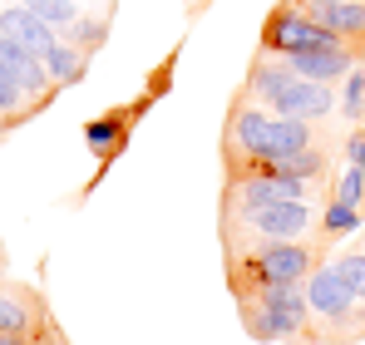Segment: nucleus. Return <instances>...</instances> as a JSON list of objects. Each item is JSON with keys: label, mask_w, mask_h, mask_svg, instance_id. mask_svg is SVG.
Returning a JSON list of instances; mask_svg holds the SVG:
<instances>
[{"label": "nucleus", "mask_w": 365, "mask_h": 345, "mask_svg": "<svg viewBox=\"0 0 365 345\" xmlns=\"http://www.w3.org/2000/svg\"><path fill=\"white\" fill-rule=\"evenodd\" d=\"M267 168H272V172H292V177H306V182H311V177L321 172V153H316V148H302V153L277 158V163H267Z\"/></svg>", "instance_id": "17"}, {"label": "nucleus", "mask_w": 365, "mask_h": 345, "mask_svg": "<svg viewBox=\"0 0 365 345\" xmlns=\"http://www.w3.org/2000/svg\"><path fill=\"white\" fill-rule=\"evenodd\" d=\"M311 5H336V0H311Z\"/></svg>", "instance_id": "27"}, {"label": "nucleus", "mask_w": 365, "mask_h": 345, "mask_svg": "<svg viewBox=\"0 0 365 345\" xmlns=\"http://www.w3.org/2000/svg\"><path fill=\"white\" fill-rule=\"evenodd\" d=\"M109 138H114V123H109V118L89 123V143H94V148H109Z\"/></svg>", "instance_id": "24"}, {"label": "nucleus", "mask_w": 365, "mask_h": 345, "mask_svg": "<svg viewBox=\"0 0 365 345\" xmlns=\"http://www.w3.org/2000/svg\"><path fill=\"white\" fill-rule=\"evenodd\" d=\"M252 272H257V282H302L311 277V252L297 242H267L252 257Z\"/></svg>", "instance_id": "4"}, {"label": "nucleus", "mask_w": 365, "mask_h": 345, "mask_svg": "<svg viewBox=\"0 0 365 345\" xmlns=\"http://www.w3.org/2000/svg\"><path fill=\"white\" fill-rule=\"evenodd\" d=\"M346 158H351V163H361V168H365V133H356V138L346 143Z\"/></svg>", "instance_id": "25"}, {"label": "nucleus", "mask_w": 365, "mask_h": 345, "mask_svg": "<svg viewBox=\"0 0 365 345\" xmlns=\"http://www.w3.org/2000/svg\"><path fill=\"white\" fill-rule=\"evenodd\" d=\"M331 267L341 272V282L356 291V301L365 306V252H346V257H336Z\"/></svg>", "instance_id": "16"}, {"label": "nucleus", "mask_w": 365, "mask_h": 345, "mask_svg": "<svg viewBox=\"0 0 365 345\" xmlns=\"http://www.w3.org/2000/svg\"><path fill=\"white\" fill-rule=\"evenodd\" d=\"M45 69H50V79H55V84H74V79L84 74V55H79V50H69V45H55V50L45 55Z\"/></svg>", "instance_id": "15"}, {"label": "nucleus", "mask_w": 365, "mask_h": 345, "mask_svg": "<svg viewBox=\"0 0 365 345\" xmlns=\"http://www.w3.org/2000/svg\"><path fill=\"white\" fill-rule=\"evenodd\" d=\"M267 133H272V114H262L257 104L237 109V118H232V143H237L242 158L267 163Z\"/></svg>", "instance_id": "11"}, {"label": "nucleus", "mask_w": 365, "mask_h": 345, "mask_svg": "<svg viewBox=\"0 0 365 345\" xmlns=\"http://www.w3.org/2000/svg\"><path fill=\"white\" fill-rule=\"evenodd\" d=\"M267 45L282 50V55H302V50H336L341 35L326 30L316 15H277L267 25Z\"/></svg>", "instance_id": "1"}, {"label": "nucleus", "mask_w": 365, "mask_h": 345, "mask_svg": "<svg viewBox=\"0 0 365 345\" xmlns=\"http://www.w3.org/2000/svg\"><path fill=\"white\" fill-rule=\"evenodd\" d=\"M247 227L262 232L267 242H297L311 227V207L306 202H267V207L247 212Z\"/></svg>", "instance_id": "3"}, {"label": "nucleus", "mask_w": 365, "mask_h": 345, "mask_svg": "<svg viewBox=\"0 0 365 345\" xmlns=\"http://www.w3.org/2000/svg\"><path fill=\"white\" fill-rule=\"evenodd\" d=\"M292 79H297V74H292L287 59H282V64H257V69H252V94H257L262 104H277V99L292 89Z\"/></svg>", "instance_id": "14"}, {"label": "nucleus", "mask_w": 365, "mask_h": 345, "mask_svg": "<svg viewBox=\"0 0 365 345\" xmlns=\"http://www.w3.org/2000/svg\"><path fill=\"white\" fill-rule=\"evenodd\" d=\"M336 197H341V202H351V207H361V197H365V168H361V163H351V168L341 172Z\"/></svg>", "instance_id": "20"}, {"label": "nucleus", "mask_w": 365, "mask_h": 345, "mask_svg": "<svg viewBox=\"0 0 365 345\" xmlns=\"http://www.w3.org/2000/svg\"><path fill=\"white\" fill-rule=\"evenodd\" d=\"M356 222H361V212H356L351 202L336 197V202L326 207V237H346V232H356Z\"/></svg>", "instance_id": "19"}, {"label": "nucleus", "mask_w": 365, "mask_h": 345, "mask_svg": "<svg viewBox=\"0 0 365 345\" xmlns=\"http://www.w3.org/2000/svg\"><path fill=\"white\" fill-rule=\"evenodd\" d=\"M20 99H25V89L15 84V74L0 64V114H10V109H20Z\"/></svg>", "instance_id": "22"}, {"label": "nucleus", "mask_w": 365, "mask_h": 345, "mask_svg": "<svg viewBox=\"0 0 365 345\" xmlns=\"http://www.w3.org/2000/svg\"><path fill=\"white\" fill-rule=\"evenodd\" d=\"M25 10H35L40 20H50V25H79L74 20V0H20Z\"/></svg>", "instance_id": "18"}, {"label": "nucleus", "mask_w": 365, "mask_h": 345, "mask_svg": "<svg viewBox=\"0 0 365 345\" xmlns=\"http://www.w3.org/2000/svg\"><path fill=\"white\" fill-rule=\"evenodd\" d=\"M316 20L326 30H336L341 40H365V5L361 0H336V5H316Z\"/></svg>", "instance_id": "13"}, {"label": "nucleus", "mask_w": 365, "mask_h": 345, "mask_svg": "<svg viewBox=\"0 0 365 345\" xmlns=\"http://www.w3.org/2000/svg\"><path fill=\"white\" fill-rule=\"evenodd\" d=\"M0 64L15 74V84L25 89V94H45L55 79H50V69H45V59L40 55H30V50H20L15 40H5L0 35Z\"/></svg>", "instance_id": "10"}, {"label": "nucleus", "mask_w": 365, "mask_h": 345, "mask_svg": "<svg viewBox=\"0 0 365 345\" xmlns=\"http://www.w3.org/2000/svg\"><path fill=\"white\" fill-rule=\"evenodd\" d=\"M0 345H25L20 336H10V331H0Z\"/></svg>", "instance_id": "26"}, {"label": "nucleus", "mask_w": 365, "mask_h": 345, "mask_svg": "<svg viewBox=\"0 0 365 345\" xmlns=\"http://www.w3.org/2000/svg\"><path fill=\"white\" fill-rule=\"evenodd\" d=\"M302 148H311L306 118H272V133H267V163L292 158V153H302Z\"/></svg>", "instance_id": "12"}, {"label": "nucleus", "mask_w": 365, "mask_h": 345, "mask_svg": "<svg viewBox=\"0 0 365 345\" xmlns=\"http://www.w3.org/2000/svg\"><path fill=\"white\" fill-rule=\"evenodd\" d=\"M0 35L5 40H15L20 50H30V55H50L60 40H55V25L50 20H40L35 10H25V5H10V10H0Z\"/></svg>", "instance_id": "5"}, {"label": "nucleus", "mask_w": 365, "mask_h": 345, "mask_svg": "<svg viewBox=\"0 0 365 345\" xmlns=\"http://www.w3.org/2000/svg\"><path fill=\"white\" fill-rule=\"evenodd\" d=\"M292 345H302V341H292Z\"/></svg>", "instance_id": "28"}, {"label": "nucleus", "mask_w": 365, "mask_h": 345, "mask_svg": "<svg viewBox=\"0 0 365 345\" xmlns=\"http://www.w3.org/2000/svg\"><path fill=\"white\" fill-rule=\"evenodd\" d=\"M311 316V301L306 306H267V301H247V331L257 341H282V336H297Z\"/></svg>", "instance_id": "6"}, {"label": "nucleus", "mask_w": 365, "mask_h": 345, "mask_svg": "<svg viewBox=\"0 0 365 345\" xmlns=\"http://www.w3.org/2000/svg\"><path fill=\"white\" fill-rule=\"evenodd\" d=\"M306 301H311V316H321V321H331V326H346L351 306H361L356 291L341 282L336 267H316V272H311V282H306Z\"/></svg>", "instance_id": "2"}, {"label": "nucleus", "mask_w": 365, "mask_h": 345, "mask_svg": "<svg viewBox=\"0 0 365 345\" xmlns=\"http://www.w3.org/2000/svg\"><path fill=\"white\" fill-rule=\"evenodd\" d=\"M331 104H336V99H331L326 84H316V79H292V89H287L272 109H277V118H306V123H311V118L331 114Z\"/></svg>", "instance_id": "8"}, {"label": "nucleus", "mask_w": 365, "mask_h": 345, "mask_svg": "<svg viewBox=\"0 0 365 345\" xmlns=\"http://www.w3.org/2000/svg\"><path fill=\"white\" fill-rule=\"evenodd\" d=\"M306 197V177H292V172H257V177H247L242 187H237V202H242V212L252 207H267V202H302Z\"/></svg>", "instance_id": "7"}, {"label": "nucleus", "mask_w": 365, "mask_h": 345, "mask_svg": "<svg viewBox=\"0 0 365 345\" xmlns=\"http://www.w3.org/2000/svg\"><path fill=\"white\" fill-rule=\"evenodd\" d=\"M297 79H316V84H331L341 74H351V50L336 45V50H302V55H287Z\"/></svg>", "instance_id": "9"}, {"label": "nucleus", "mask_w": 365, "mask_h": 345, "mask_svg": "<svg viewBox=\"0 0 365 345\" xmlns=\"http://www.w3.org/2000/svg\"><path fill=\"white\" fill-rule=\"evenodd\" d=\"M0 331H10V336H25L30 331V311L15 306L10 296H0Z\"/></svg>", "instance_id": "21"}, {"label": "nucleus", "mask_w": 365, "mask_h": 345, "mask_svg": "<svg viewBox=\"0 0 365 345\" xmlns=\"http://www.w3.org/2000/svg\"><path fill=\"white\" fill-rule=\"evenodd\" d=\"M341 104H346V114H351V118L365 114V74H351V84H346V99H341Z\"/></svg>", "instance_id": "23"}]
</instances>
